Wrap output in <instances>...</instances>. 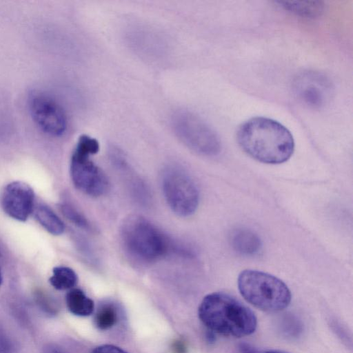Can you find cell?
Wrapping results in <instances>:
<instances>
[{"mask_svg":"<svg viewBox=\"0 0 353 353\" xmlns=\"http://www.w3.org/2000/svg\"><path fill=\"white\" fill-rule=\"evenodd\" d=\"M162 188L168 205L177 215L188 216L196 210L199 203V190L192 178L181 168L165 169Z\"/></svg>","mask_w":353,"mask_h":353,"instance_id":"obj_7","label":"cell"},{"mask_svg":"<svg viewBox=\"0 0 353 353\" xmlns=\"http://www.w3.org/2000/svg\"><path fill=\"white\" fill-rule=\"evenodd\" d=\"M237 282L244 299L263 312H281L291 302V292L286 284L268 273L245 270L239 274Z\"/></svg>","mask_w":353,"mask_h":353,"instance_id":"obj_3","label":"cell"},{"mask_svg":"<svg viewBox=\"0 0 353 353\" xmlns=\"http://www.w3.org/2000/svg\"><path fill=\"white\" fill-rule=\"evenodd\" d=\"M284 320V332L290 336H297L301 332L300 322L293 316H288Z\"/></svg>","mask_w":353,"mask_h":353,"instance_id":"obj_19","label":"cell"},{"mask_svg":"<svg viewBox=\"0 0 353 353\" xmlns=\"http://www.w3.org/2000/svg\"><path fill=\"white\" fill-rule=\"evenodd\" d=\"M198 314L209 331L227 336L250 335L257 326L254 313L240 301L223 292L206 295L199 305Z\"/></svg>","mask_w":353,"mask_h":353,"instance_id":"obj_2","label":"cell"},{"mask_svg":"<svg viewBox=\"0 0 353 353\" xmlns=\"http://www.w3.org/2000/svg\"><path fill=\"white\" fill-rule=\"evenodd\" d=\"M292 88L299 102L314 110L328 105L334 94L331 80L325 74L314 70L298 74L293 79Z\"/></svg>","mask_w":353,"mask_h":353,"instance_id":"obj_8","label":"cell"},{"mask_svg":"<svg viewBox=\"0 0 353 353\" xmlns=\"http://www.w3.org/2000/svg\"><path fill=\"white\" fill-rule=\"evenodd\" d=\"M121 239L130 254L143 262L158 260L166 254L170 247L166 236L140 216H130L124 221Z\"/></svg>","mask_w":353,"mask_h":353,"instance_id":"obj_4","label":"cell"},{"mask_svg":"<svg viewBox=\"0 0 353 353\" xmlns=\"http://www.w3.org/2000/svg\"><path fill=\"white\" fill-rule=\"evenodd\" d=\"M117 320L118 315L116 310L109 305L100 308L94 316V323L101 330L112 327L117 323Z\"/></svg>","mask_w":353,"mask_h":353,"instance_id":"obj_16","label":"cell"},{"mask_svg":"<svg viewBox=\"0 0 353 353\" xmlns=\"http://www.w3.org/2000/svg\"><path fill=\"white\" fill-rule=\"evenodd\" d=\"M240 353H262L257 348L247 343H242L239 346Z\"/></svg>","mask_w":353,"mask_h":353,"instance_id":"obj_24","label":"cell"},{"mask_svg":"<svg viewBox=\"0 0 353 353\" xmlns=\"http://www.w3.org/2000/svg\"><path fill=\"white\" fill-rule=\"evenodd\" d=\"M2 283V274H1V268H0V286Z\"/></svg>","mask_w":353,"mask_h":353,"instance_id":"obj_26","label":"cell"},{"mask_svg":"<svg viewBox=\"0 0 353 353\" xmlns=\"http://www.w3.org/2000/svg\"><path fill=\"white\" fill-rule=\"evenodd\" d=\"M230 242L234 250L245 256H254L261 249L259 236L250 230L237 228L230 235Z\"/></svg>","mask_w":353,"mask_h":353,"instance_id":"obj_11","label":"cell"},{"mask_svg":"<svg viewBox=\"0 0 353 353\" xmlns=\"http://www.w3.org/2000/svg\"><path fill=\"white\" fill-rule=\"evenodd\" d=\"M65 302L68 310L79 316H90L94 309V301L78 288H72L67 293Z\"/></svg>","mask_w":353,"mask_h":353,"instance_id":"obj_12","label":"cell"},{"mask_svg":"<svg viewBox=\"0 0 353 353\" xmlns=\"http://www.w3.org/2000/svg\"><path fill=\"white\" fill-rule=\"evenodd\" d=\"M34 194L32 188L22 181H13L5 188L1 197L3 211L10 217L26 221L34 210Z\"/></svg>","mask_w":353,"mask_h":353,"instance_id":"obj_10","label":"cell"},{"mask_svg":"<svg viewBox=\"0 0 353 353\" xmlns=\"http://www.w3.org/2000/svg\"><path fill=\"white\" fill-rule=\"evenodd\" d=\"M262 353H288V352H286L284 351H281V350H268V351L263 352Z\"/></svg>","mask_w":353,"mask_h":353,"instance_id":"obj_25","label":"cell"},{"mask_svg":"<svg viewBox=\"0 0 353 353\" xmlns=\"http://www.w3.org/2000/svg\"><path fill=\"white\" fill-rule=\"evenodd\" d=\"M279 6L296 15L306 18H316L323 12L324 5L319 1H280Z\"/></svg>","mask_w":353,"mask_h":353,"instance_id":"obj_13","label":"cell"},{"mask_svg":"<svg viewBox=\"0 0 353 353\" xmlns=\"http://www.w3.org/2000/svg\"><path fill=\"white\" fill-rule=\"evenodd\" d=\"M96 154L94 145L85 139L78 140L70 161V175L74 185L91 196H100L108 190L105 173L90 157Z\"/></svg>","mask_w":353,"mask_h":353,"instance_id":"obj_6","label":"cell"},{"mask_svg":"<svg viewBox=\"0 0 353 353\" xmlns=\"http://www.w3.org/2000/svg\"><path fill=\"white\" fill-rule=\"evenodd\" d=\"M37 303L39 307L44 312L49 315H55L58 312V306L56 303L53 301L48 296L43 294H38L36 296Z\"/></svg>","mask_w":353,"mask_h":353,"instance_id":"obj_18","label":"cell"},{"mask_svg":"<svg viewBox=\"0 0 353 353\" xmlns=\"http://www.w3.org/2000/svg\"><path fill=\"white\" fill-rule=\"evenodd\" d=\"M15 345L10 336L0 328V353H14Z\"/></svg>","mask_w":353,"mask_h":353,"instance_id":"obj_20","label":"cell"},{"mask_svg":"<svg viewBox=\"0 0 353 353\" xmlns=\"http://www.w3.org/2000/svg\"><path fill=\"white\" fill-rule=\"evenodd\" d=\"M240 148L260 162L279 164L292 155L294 141L291 132L279 122L256 117L242 123L236 131Z\"/></svg>","mask_w":353,"mask_h":353,"instance_id":"obj_1","label":"cell"},{"mask_svg":"<svg viewBox=\"0 0 353 353\" xmlns=\"http://www.w3.org/2000/svg\"><path fill=\"white\" fill-rule=\"evenodd\" d=\"M43 353H66L60 346L54 344H46L43 348Z\"/></svg>","mask_w":353,"mask_h":353,"instance_id":"obj_23","label":"cell"},{"mask_svg":"<svg viewBox=\"0 0 353 353\" xmlns=\"http://www.w3.org/2000/svg\"><path fill=\"white\" fill-rule=\"evenodd\" d=\"M60 210L66 219L77 226L85 230H90V225L88 219L75 208L68 203H61Z\"/></svg>","mask_w":353,"mask_h":353,"instance_id":"obj_17","label":"cell"},{"mask_svg":"<svg viewBox=\"0 0 353 353\" xmlns=\"http://www.w3.org/2000/svg\"><path fill=\"white\" fill-rule=\"evenodd\" d=\"M75 272L66 266H57L52 270V274L49 279L51 285L58 290H71L77 283Z\"/></svg>","mask_w":353,"mask_h":353,"instance_id":"obj_15","label":"cell"},{"mask_svg":"<svg viewBox=\"0 0 353 353\" xmlns=\"http://www.w3.org/2000/svg\"><path fill=\"white\" fill-rule=\"evenodd\" d=\"M91 353H128L119 347L105 344L96 347Z\"/></svg>","mask_w":353,"mask_h":353,"instance_id":"obj_21","label":"cell"},{"mask_svg":"<svg viewBox=\"0 0 353 353\" xmlns=\"http://www.w3.org/2000/svg\"><path fill=\"white\" fill-rule=\"evenodd\" d=\"M34 212L37 221L49 233L60 235L64 232L63 222L48 206L39 204L35 207Z\"/></svg>","mask_w":353,"mask_h":353,"instance_id":"obj_14","label":"cell"},{"mask_svg":"<svg viewBox=\"0 0 353 353\" xmlns=\"http://www.w3.org/2000/svg\"><path fill=\"white\" fill-rule=\"evenodd\" d=\"M28 108L36 125L45 133L59 137L66 130L68 119L61 105L46 92L34 91L30 94Z\"/></svg>","mask_w":353,"mask_h":353,"instance_id":"obj_9","label":"cell"},{"mask_svg":"<svg viewBox=\"0 0 353 353\" xmlns=\"http://www.w3.org/2000/svg\"><path fill=\"white\" fill-rule=\"evenodd\" d=\"M172 349L174 353H187L185 343L181 340H176L173 342Z\"/></svg>","mask_w":353,"mask_h":353,"instance_id":"obj_22","label":"cell"},{"mask_svg":"<svg viewBox=\"0 0 353 353\" xmlns=\"http://www.w3.org/2000/svg\"><path fill=\"white\" fill-rule=\"evenodd\" d=\"M175 134L189 148L204 156H215L221 149L217 134L200 117L188 110L175 112L171 117Z\"/></svg>","mask_w":353,"mask_h":353,"instance_id":"obj_5","label":"cell"}]
</instances>
